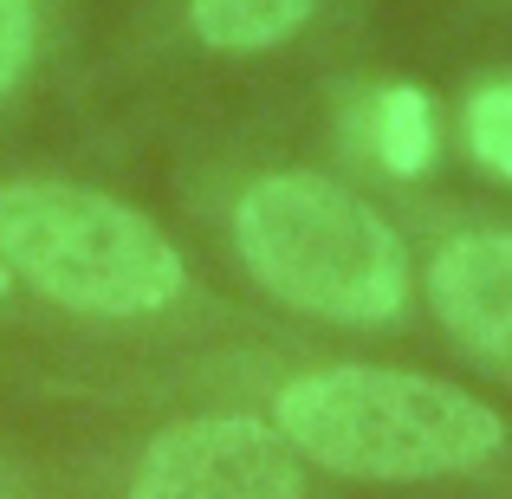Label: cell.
Here are the masks:
<instances>
[{
  "label": "cell",
  "mask_w": 512,
  "mask_h": 499,
  "mask_svg": "<svg viewBox=\"0 0 512 499\" xmlns=\"http://www.w3.org/2000/svg\"><path fill=\"white\" fill-rule=\"evenodd\" d=\"M33 65V0H0V98Z\"/></svg>",
  "instance_id": "obj_9"
},
{
  "label": "cell",
  "mask_w": 512,
  "mask_h": 499,
  "mask_svg": "<svg viewBox=\"0 0 512 499\" xmlns=\"http://www.w3.org/2000/svg\"><path fill=\"white\" fill-rule=\"evenodd\" d=\"M467 150L480 156V169L512 182V85H480L467 98Z\"/></svg>",
  "instance_id": "obj_8"
},
{
  "label": "cell",
  "mask_w": 512,
  "mask_h": 499,
  "mask_svg": "<svg viewBox=\"0 0 512 499\" xmlns=\"http://www.w3.org/2000/svg\"><path fill=\"white\" fill-rule=\"evenodd\" d=\"M273 428L344 480H448L506 448V422L480 396L383 363H331L286 383Z\"/></svg>",
  "instance_id": "obj_1"
},
{
  "label": "cell",
  "mask_w": 512,
  "mask_h": 499,
  "mask_svg": "<svg viewBox=\"0 0 512 499\" xmlns=\"http://www.w3.org/2000/svg\"><path fill=\"white\" fill-rule=\"evenodd\" d=\"M370 150L389 175H422L435 163V104L415 85H389L370 104Z\"/></svg>",
  "instance_id": "obj_7"
},
{
  "label": "cell",
  "mask_w": 512,
  "mask_h": 499,
  "mask_svg": "<svg viewBox=\"0 0 512 499\" xmlns=\"http://www.w3.org/2000/svg\"><path fill=\"white\" fill-rule=\"evenodd\" d=\"M0 260L65 312L150 318L182 299V253L150 214L78 182L0 188Z\"/></svg>",
  "instance_id": "obj_3"
},
{
  "label": "cell",
  "mask_w": 512,
  "mask_h": 499,
  "mask_svg": "<svg viewBox=\"0 0 512 499\" xmlns=\"http://www.w3.org/2000/svg\"><path fill=\"white\" fill-rule=\"evenodd\" d=\"M130 499H305L299 454L253 415H195L143 448Z\"/></svg>",
  "instance_id": "obj_4"
},
{
  "label": "cell",
  "mask_w": 512,
  "mask_h": 499,
  "mask_svg": "<svg viewBox=\"0 0 512 499\" xmlns=\"http://www.w3.org/2000/svg\"><path fill=\"white\" fill-rule=\"evenodd\" d=\"M428 305L474 357L512 370V234H461L428 266Z\"/></svg>",
  "instance_id": "obj_5"
},
{
  "label": "cell",
  "mask_w": 512,
  "mask_h": 499,
  "mask_svg": "<svg viewBox=\"0 0 512 499\" xmlns=\"http://www.w3.org/2000/svg\"><path fill=\"white\" fill-rule=\"evenodd\" d=\"M234 247L273 299L331 325H389L409 305L396 227L325 175H260L234 208Z\"/></svg>",
  "instance_id": "obj_2"
},
{
  "label": "cell",
  "mask_w": 512,
  "mask_h": 499,
  "mask_svg": "<svg viewBox=\"0 0 512 499\" xmlns=\"http://www.w3.org/2000/svg\"><path fill=\"white\" fill-rule=\"evenodd\" d=\"M318 0H188V20L214 52H266L312 20Z\"/></svg>",
  "instance_id": "obj_6"
},
{
  "label": "cell",
  "mask_w": 512,
  "mask_h": 499,
  "mask_svg": "<svg viewBox=\"0 0 512 499\" xmlns=\"http://www.w3.org/2000/svg\"><path fill=\"white\" fill-rule=\"evenodd\" d=\"M0 292H7V260H0Z\"/></svg>",
  "instance_id": "obj_10"
}]
</instances>
